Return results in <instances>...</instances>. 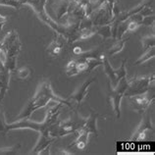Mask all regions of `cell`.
I'll return each instance as SVG.
<instances>
[{
	"label": "cell",
	"instance_id": "obj_27",
	"mask_svg": "<svg viewBox=\"0 0 155 155\" xmlns=\"http://www.w3.org/2000/svg\"><path fill=\"white\" fill-rule=\"evenodd\" d=\"M73 53H74L76 56L79 57L81 54V53H83V49H81L80 46H76V47L73 48Z\"/></svg>",
	"mask_w": 155,
	"mask_h": 155
},
{
	"label": "cell",
	"instance_id": "obj_25",
	"mask_svg": "<svg viewBox=\"0 0 155 155\" xmlns=\"http://www.w3.org/2000/svg\"><path fill=\"white\" fill-rule=\"evenodd\" d=\"M142 17H146V16H151L154 15V10H153V6H150V5H146L144 6L142 9L138 12Z\"/></svg>",
	"mask_w": 155,
	"mask_h": 155
},
{
	"label": "cell",
	"instance_id": "obj_15",
	"mask_svg": "<svg viewBox=\"0 0 155 155\" xmlns=\"http://www.w3.org/2000/svg\"><path fill=\"white\" fill-rule=\"evenodd\" d=\"M95 34L99 35L103 40L111 39L112 34H111V24L109 25H102V26H96L95 27Z\"/></svg>",
	"mask_w": 155,
	"mask_h": 155
},
{
	"label": "cell",
	"instance_id": "obj_8",
	"mask_svg": "<svg viewBox=\"0 0 155 155\" xmlns=\"http://www.w3.org/2000/svg\"><path fill=\"white\" fill-rule=\"evenodd\" d=\"M142 115V119L140 121V125L137 126V129L134 130V132L133 134L132 137H130V140L132 141H140L143 140L145 138V134L147 130H153V125L151 123V118L148 112H144Z\"/></svg>",
	"mask_w": 155,
	"mask_h": 155
},
{
	"label": "cell",
	"instance_id": "obj_26",
	"mask_svg": "<svg viewBox=\"0 0 155 155\" xmlns=\"http://www.w3.org/2000/svg\"><path fill=\"white\" fill-rule=\"evenodd\" d=\"M128 20H129V22H128V32H134V31H136L137 28L141 26L140 23L134 21V20H132V19L129 18Z\"/></svg>",
	"mask_w": 155,
	"mask_h": 155
},
{
	"label": "cell",
	"instance_id": "obj_19",
	"mask_svg": "<svg viewBox=\"0 0 155 155\" xmlns=\"http://www.w3.org/2000/svg\"><path fill=\"white\" fill-rule=\"evenodd\" d=\"M140 41H141V45H142V49H143V51L148 49V48H150V47H153L155 45L154 34L142 36V38H140Z\"/></svg>",
	"mask_w": 155,
	"mask_h": 155
},
{
	"label": "cell",
	"instance_id": "obj_14",
	"mask_svg": "<svg viewBox=\"0 0 155 155\" xmlns=\"http://www.w3.org/2000/svg\"><path fill=\"white\" fill-rule=\"evenodd\" d=\"M69 4H70V0H58V2L53 4V8H54L57 21L60 20L63 16L68 14Z\"/></svg>",
	"mask_w": 155,
	"mask_h": 155
},
{
	"label": "cell",
	"instance_id": "obj_20",
	"mask_svg": "<svg viewBox=\"0 0 155 155\" xmlns=\"http://www.w3.org/2000/svg\"><path fill=\"white\" fill-rule=\"evenodd\" d=\"M31 69L28 66H23L16 70V76L19 80H27L31 75Z\"/></svg>",
	"mask_w": 155,
	"mask_h": 155
},
{
	"label": "cell",
	"instance_id": "obj_12",
	"mask_svg": "<svg viewBox=\"0 0 155 155\" xmlns=\"http://www.w3.org/2000/svg\"><path fill=\"white\" fill-rule=\"evenodd\" d=\"M10 75L11 71L8 69L0 71V101L4 99V97L7 94L9 91V84H10Z\"/></svg>",
	"mask_w": 155,
	"mask_h": 155
},
{
	"label": "cell",
	"instance_id": "obj_10",
	"mask_svg": "<svg viewBox=\"0 0 155 155\" xmlns=\"http://www.w3.org/2000/svg\"><path fill=\"white\" fill-rule=\"evenodd\" d=\"M99 117V114L96 113L94 110H91V115L88 118H85L84 124L83 125V128L88 134H94L95 137H98V128H97V119Z\"/></svg>",
	"mask_w": 155,
	"mask_h": 155
},
{
	"label": "cell",
	"instance_id": "obj_17",
	"mask_svg": "<svg viewBox=\"0 0 155 155\" xmlns=\"http://www.w3.org/2000/svg\"><path fill=\"white\" fill-rule=\"evenodd\" d=\"M65 73L68 77H74L80 74L77 69V60L73 59L69 61L65 66Z\"/></svg>",
	"mask_w": 155,
	"mask_h": 155
},
{
	"label": "cell",
	"instance_id": "obj_2",
	"mask_svg": "<svg viewBox=\"0 0 155 155\" xmlns=\"http://www.w3.org/2000/svg\"><path fill=\"white\" fill-rule=\"evenodd\" d=\"M1 45L6 52V60L4 62V66L9 71L13 72L16 69L17 58L22 47L18 32L16 31H11L5 35L1 40Z\"/></svg>",
	"mask_w": 155,
	"mask_h": 155
},
{
	"label": "cell",
	"instance_id": "obj_18",
	"mask_svg": "<svg viewBox=\"0 0 155 155\" xmlns=\"http://www.w3.org/2000/svg\"><path fill=\"white\" fill-rule=\"evenodd\" d=\"M95 27L93 26L91 28H80V36L79 40H85L91 38L93 35H95Z\"/></svg>",
	"mask_w": 155,
	"mask_h": 155
},
{
	"label": "cell",
	"instance_id": "obj_22",
	"mask_svg": "<svg viewBox=\"0 0 155 155\" xmlns=\"http://www.w3.org/2000/svg\"><path fill=\"white\" fill-rule=\"evenodd\" d=\"M6 117H5V112H4L3 106L0 104V134H2L5 136L6 134Z\"/></svg>",
	"mask_w": 155,
	"mask_h": 155
},
{
	"label": "cell",
	"instance_id": "obj_3",
	"mask_svg": "<svg viewBox=\"0 0 155 155\" xmlns=\"http://www.w3.org/2000/svg\"><path fill=\"white\" fill-rule=\"evenodd\" d=\"M154 84V74L149 76H137L128 80V88L125 91L124 96L129 97L137 94L146 93L152 88Z\"/></svg>",
	"mask_w": 155,
	"mask_h": 155
},
{
	"label": "cell",
	"instance_id": "obj_16",
	"mask_svg": "<svg viewBox=\"0 0 155 155\" xmlns=\"http://www.w3.org/2000/svg\"><path fill=\"white\" fill-rule=\"evenodd\" d=\"M154 56H155V47L153 46V47H150V48H148V49L143 51L142 55L136 61V62H134V66H137V65L145 63L146 61L154 58Z\"/></svg>",
	"mask_w": 155,
	"mask_h": 155
},
{
	"label": "cell",
	"instance_id": "obj_29",
	"mask_svg": "<svg viewBox=\"0 0 155 155\" xmlns=\"http://www.w3.org/2000/svg\"><path fill=\"white\" fill-rule=\"evenodd\" d=\"M58 154H66V155H71V154H73L72 152H68V151H66L65 149H58V152H57Z\"/></svg>",
	"mask_w": 155,
	"mask_h": 155
},
{
	"label": "cell",
	"instance_id": "obj_11",
	"mask_svg": "<svg viewBox=\"0 0 155 155\" xmlns=\"http://www.w3.org/2000/svg\"><path fill=\"white\" fill-rule=\"evenodd\" d=\"M66 42H67V40L65 39L64 36L58 35V36L53 39L47 45V48H46L47 53L51 57H53V58H56V57H58L60 55L61 50H62L64 44Z\"/></svg>",
	"mask_w": 155,
	"mask_h": 155
},
{
	"label": "cell",
	"instance_id": "obj_9",
	"mask_svg": "<svg viewBox=\"0 0 155 155\" xmlns=\"http://www.w3.org/2000/svg\"><path fill=\"white\" fill-rule=\"evenodd\" d=\"M54 140H56V138L50 137L49 134H40L38 141L36 142L35 147L31 149L30 154H41V153H43L44 150L49 149L51 143Z\"/></svg>",
	"mask_w": 155,
	"mask_h": 155
},
{
	"label": "cell",
	"instance_id": "obj_5",
	"mask_svg": "<svg viewBox=\"0 0 155 155\" xmlns=\"http://www.w3.org/2000/svg\"><path fill=\"white\" fill-rule=\"evenodd\" d=\"M126 62L127 60H123L122 61V65L119 69H113L111 67L109 62V59L107 56H104L102 58V65L101 66L103 67L104 69V72L106 76L108 77L109 79V84L112 85V87H115L117 84V83L121 79L123 78L127 77V69H126Z\"/></svg>",
	"mask_w": 155,
	"mask_h": 155
},
{
	"label": "cell",
	"instance_id": "obj_24",
	"mask_svg": "<svg viewBox=\"0 0 155 155\" xmlns=\"http://www.w3.org/2000/svg\"><path fill=\"white\" fill-rule=\"evenodd\" d=\"M154 21H155V18H154V15L151 16H146V17L142 18V21H141V26H146V27H152L154 28Z\"/></svg>",
	"mask_w": 155,
	"mask_h": 155
},
{
	"label": "cell",
	"instance_id": "obj_7",
	"mask_svg": "<svg viewBox=\"0 0 155 155\" xmlns=\"http://www.w3.org/2000/svg\"><path fill=\"white\" fill-rule=\"evenodd\" d=\"M129 104L134 111L137 112L138 114H143L147 109L150 107V105L154 101V95L151 94L150 96V89L143 94H137L127 97Z\"/></svg>",
	"mask_w": 155,
	"mask_h": 155
},
{
	"label": "cell",
	"instance_id": "obj_28",
	"mask_svg": "<svg viewBox=\"0 0 155 155\" xmlns=\"http://www.w3.org/2000/svg\"><path fill=\"white\" fill-rule=\"evenodd\" d=\"M6 22H7V17H6V16H3V15L0 14V24H1V25H4V24H5Z\"/></svg>",
	"mask_w": 155,
	"mask_h": 155
},
{
	"label": "cell",
	"instance_id": "obj_13",
	"mask_svg": "<svg viewBox=\"0 0 155 155\" xmlns=\"http://www.w3.org/2000/svg\"><path fill=\"white\" fill-rule=\"evenodd\" d=\"M128 38H121V39H114V42L110 45L109 47H107L106 49L104 50L105 51V54L107 57L109 56H113L117 54V53L121 52L123 50V48L125 46L126 42H127Z\"/></svg>",
	"mask_w": 155,
	"mask_h": 155
},
{
	"label": "cell",
	"instance_id": "obj_4",
	"mask_svg": "<svg viewBox=\"0 0 155 155\" xmlns=\"http://www.w3.org/2000/svg\"><path fill=\"white\" fill-rule=\"evenodd\" d=\"M128 88V79L127 77L121 79L117 83L115 87H112L109 84V93H108V99L112 105L113 111L115 113L116 118L121 117V101L123 99L125 91Z\"/></svg>",
	"mask_w": 155,
	"mask_h": 155
},
{
	"label": "cell",
	"instance_id": "obj_23",
	"mask_svg": "<svg viewBox=\"0 0 155 155\" xmlns=\"http://www.w3.org/2000/svg\"><path fill=\"white\" fill-rule=\"evenodd\" d=\"M21 147V145H14L10 146V147H3L0 148V155H8V154H16L18 152V150Z\"/></svg>",
	"mask_w": 155,
	"mask_h": 155
},
{
	"label": "cell",
	"instance_id": "obj_1",
	"mask_svg": "<svg viewBox=\"0 0 155 155\" xmlns=\"http://www.w3.org/2000/svg\"><path fill=\"white\" fill-rule=\"evenodd\" d=\"M56 99V100H61L63 98L57 96L54 94V92L52 91L51 84L49 80H44L41 84H39L38 87V89L35 93V95L28 101L25 107L20 112L19 115L16 117L17 120H22V119H27L30 118L31 115L36 110L40 108H43L47 106V104L50 102V100Z\"/></svg>",
	"mask_w": 155,
	"mask_h": 155
},
{
	"label": "cell",
	"instance_id": "obj_21",
	"mask_svg": "<svg viewBox=\"0 0 155 155\" xmlns=\"http://www.w3.org/2000/svg\"><path fill=\"white\" fill-rule=\"evenodd\" d=\"M84 59L87 64V73H91L93 69L102 65V59H98V58H84Z\"/></svg>",
	"mask_w": 155,
	"mask_h": 155
},
{
	"label": "cell",
	"instance_id": "obj_30",
	"mask_svg": "<svg viewBox=\"0 0 155 155\" xmlns=\"http://www.w3.org/2000/svg\"><path fill=\"white\" fill-rule=\"evenodd\" d=\"M5 69V66H4V64H3V62L1 60H0V71H2V70H4Z\"/></svg>",
	"mask_w": 155,
	"mask_h": 155
},
{
	"label": "cell",
	"instance_id": "obj_6",
	"mask_svg": "<svg viewBox=\"0 0 155 155\" xmlns=\"http://www.w3.org/2000/svg\"><path fill=\"white\" fill-rule=\"evenodd\" d=\"M95 81H96V77H92L91 79L87 80L72 93L69 98H67V101L71 105V109L78 108L79 106H81V104L84 102V100L87 98L89 88H91V85Z\"/></svg>",
	"mask_w": 155,
	"mask_h": 155
}]
</instances>
